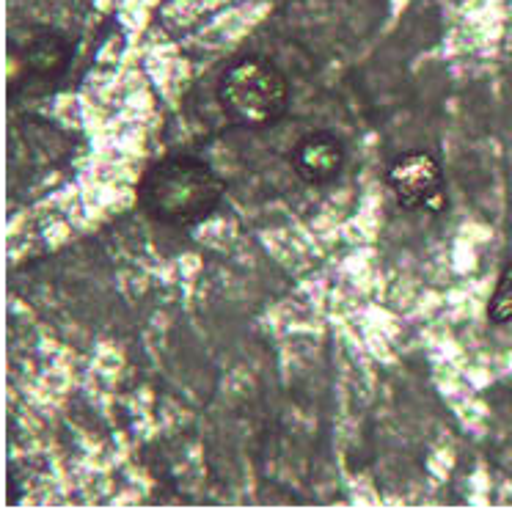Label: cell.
Instances as JSON below:
<instances>
[{
    "mask_svg": "<svg viewBox=\"0 0 512 512\" xmlns=\"http://www.w3.org/2000/svg\"><path fill=\"white\" fill-rule=\"evenodd\" d=\"M226 182L204 160L168 155L146 168L138 182V204L157 223L199 226L218 210Z\"/></svg>",
    "mask_w": 512,
    "mask_h": 512,
    "instance_id": "1",
    "label": "cell"
},
{
    "mask_svg": "<svg viewBox=\"0 0 512 512\" xmlns=\"http://www.w3.org/2000/svg\"><path fill=\"white\" fill-rule=\"evenodd\" d=\"M218 102L234 127H270L287 116L290 80L268 58L245 56L221 75Z\"/></svg>",
    "mask_w": 512,
    "mask_h": 512,
    "instance_id": "2",
    "label": "cell"
},
{
    "mask_svg": "<svg viewBox=\"0 0 512 512\" xmlns=\"http://www.w3.org/2000/svg\"><path fill=\"white\" fill-rule=\"evenodd\" d=\"M69 58H72V45L67 42V36L50 28H34L20 39V45H12L9 78L20 72L23 89H53L58 78L67 72Z\"/></svg>",
    "mask_w": 512,
    "mask_h": 512,
    "instance_id": "3",
    "label": "cell"
},
{
    "mask_svg": "<svg viewBox=\"0 0 512 512\" xmlns=\"http://www.w3.org/2000/svg\"><path fill=\"white\" fill-rule=\"evenodd\" d=\"M386 182L405 210H422V207L441 210L444 207L441 201H435L444 199V193H441L444 171L430 152L411 149V152L394 157L386 168Z\"/></svg>",
    "mask_w": 512,
    "mask_h": 512,
    "instance_id": "4",
    "label": "cell"
},
{
    "mask_svg": "<svg viewBox=\"0 0 512 512\" xmlns=\"http://www.w3.org/2000/svg\"><path fill=\"white\" fill-rule=\"evenodd\" d=\"M292 168L309 185H328L345 168V144L328 130L303 135L292 149Z\"/></svg>",
    "mask_w": 512,
    "mask_h": 512,
    "instance_id": "5",
    "label": "cell"
},
{
    "mask_svg": "<svg viewBox=\"0 0 512 512\" xmlns=\"http://www.w3.org/2000/svg\"><path fill=\"white\" fill-rule=\"evenodd\" d=\"M488 320L493 325L512 323V262L501 270L499 281L493 287L488 301Z\"/></svg>",
    "mask_w": 512,
    "mask_h": 512,
    "instance_id": "6",
    "label": "cell"
}]
</instances>
